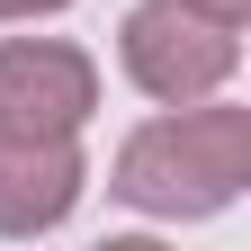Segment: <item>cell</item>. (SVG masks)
<instances>
[{
  "label": "cell",
  "mask_w": 251,
  "mask_h": 251,
  "mask_svg": "<svg viewBox=\"0 0 251 251\" xmlns=\"http://www.w3.org/2000/svg\"><path fill=\"white\" fill-rule=\"evenodd\" d=\"M251 179V117L242 108H198L152 117L117 152V198L144 215H206Z\"/></svg>",
  "instance_id": "cell-1"
},
{
  "label": "cell",
  "mask_w": 251,
  "mask_h": 251,
  "mask_svg": "<svg viewBox=\"0 0 251 251\" xmlns=\"http://www.w3.org/2000/svg\"><path fill=\"white\" fill-rule=\"evenodd\" d=\"M233 63H242V18H215L198 0H144L126 18V72L171 108L206 99Z\"/></svg>",
  "instance_id": "cell-2"
},
{
  "label": "cell",
  "mask_w": 251,
  "mask_h": 251,
  "mask_svg": "<svg viewBox=\"0 0 251 251\" xmlns=\"http://www.w3.org/2000/svg\"><path fill=\"white\" fill-rule=\"evenodd\" d=\"M90 99H99L90 54L45 45V36H9L0 45V135H81Z\"/></svg>",
  "instance_id": "cell-3"
},
{
  "label": "cell",
  "mask_w": 251,
  "mask_h": 251,
  "mask_svg": "<svg viewBox=\"0 0 251 251\" xmlns=\"http://www.w3.org/2000/svg\"><path fill=\"white\" fill-rule=\"evenodd\" d=\"M81 198L72 135H0V233H36Z\"/></svg>",
  "instance_id": "cell-4"
},
{
  "label": "cell",
  "mask_w": 251,
  "mask_h": 251,
  "mask_svg": "<svg viewBox=\"0 0 251 251\" xmlns=\"http://www.w3.org/2000/svg\"><path fill=\"white\" fill-rule=\"evenodd\" d=\"M36 9H63V0H0V18H36Z\"/></svg>",
  "instance_id": "cell-5"
},
{
  "label": "cell",
  "mask_w": 251,
  "mask_h": 251,
  "mask_svg": "<svg viewBox=\"0 0 251 251\" xmlns=\"http://www.w3.org/2000/svg\"><path fill=\"white\" fill-rule=\"evenodd\" d=\"M198 9H215V18H242V9H251V0H198Z\"/></svg>",
  "instance_id": "cell-6"
}]
</instances>
